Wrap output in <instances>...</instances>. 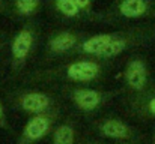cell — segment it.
Listing matches in <instances>:
<instances>
[{
  "mask_svg": "<svg viewBox=\"0 0 155 144\" xmlns=\"http://www.w3.org/2000/svg\"><path fill=\"white\" fill-rule=\"evenodd\" d=\"M74 2L78 6V9L81 11V14L87 18V21H91V23H103L104 24L103 12H95V9H94L95 0H74Z\"/></svg>",
  "mask_w": 155,
  "mask_h": 144,
  "instance_id": "cell-16",
  "label": "cell"
},
{
  "mask_svg": "<svg viewBox=\"0 0 155 144\" xmlns=\"http://www.w3.org/2000/svg\"><path fill=\"white\" fill-rule=\"evenodd\" d=\"M9 15L18 21L35 20L42 8V0H8Z\"/></svg>",
  "mask_w": 155,
  "mask_h": 144,
  "instance_id": "cell-13",
  "label": "cell"
},
{
  "mask_svg": "<svg viewBox=\"0 0 155 144\" xmlns=\"http://www.w3.org/2000/svg\"><path fill=\"white\" fill-rule=\"evenodd\" d=\"M0 15H9V3H8V0H0Z\"/></svg>",
  "mask_w": 155,
  "mask_h": 144,
  "instance_id": "cell-18",
  "label": "cell"
},
{
  "mask_svg": "<svg viewBox=\"0 0 155 144\" xmlns=\"http://www.w3.org/2000/svg\"><path fill=\"white\" fill-rule=\"evenodd\" d=\"M54 15L66 21H87L74 0H45Z\"/></svg>",
  "mask_w": 155,
  "mask_h": 144,
  "instance_id": "cell-14",
  "label": "cell"
},
{
  "mask_svg": "<svg viewBox=\"0 0 155 144\" xmlns=\"http://www.w3.org/2000/svg\"><path fill=\"white\" fill-rule=\"evenodd\" d=\"M155 42V24L131 26L120 30H114L111 42L97 57L98 60L110 62L120 54L140 47H148Z\"/></svg>",
  "mask_w": 155,
  "mask_h": 144,
  "instance_id": "cell-3",
  "label": "cell"
},
{
  "mask_svg": "<svg viewBox=\"0 0 155 144\" xmlns=\"http://www.w3.org/2000/svg\"><path fill=\"white\" fill-rule=\"evenodd\" d=\"M114 32H101V33H95V35H87L77 47L75 50L69 54V59H77V57H92L97 59L107 45L111 42Z\"/></svg>",
  "mask_w": 155,
  "mask_h": 144,
  "instance_id": "cell-11",
  "label": "cell"
},
{
  "mask_svg": "<svg viewBox=\"0 0 155 144\" xmlns=\"http://www.w3.org/2000/svg\"><path fill=\"white\" fill-rule=\"evenodd\" d=\"M122 84L128 96L145 93L152 86H155V81L151 75L149 63L143 56L134 54L127 60L122 72Z\"/></svg>",
  "mask_w": 155,
  "mask_h": 144,
  "instance_id": "cell-7",
  "label": "cell"
},
{
  "mask_svg": "<svg viewBox=\"0 0 155 144\" xmlns=\"http://www.w3.org/2000/svg\"><path fill=\"white\" fill-rule=\"evenodd\" d=\"M84 144H101V143H84Z\"/></svg>",
  "mask_w": 155,
  "mask_h": 144,
  "instance_id": "cell-20",
  "label": "cell"
},
{
  "mask_svg": "<svg viewBox=\"0 0 155 144\" xmlns=\"http://www.w3.org/2000/svg\"><path fill=\"white\" fill-rule=\"evenodd\" d=\"M59 117H60V108L50 113L32 116L21 129L18 144H35L44 140L48 134L54 131Z\"/></svg>",
  "mask_w": 155,
  "mask_h": 144,
  "instance_id": "cell-9",
  "label": "cell"
},
{
  "mask_svg": "<svg viewBox=\"0 0 155 144\" xmlns=\"http://www.w3.org/2000/svg\"><path fill=\"white\" fill-rule=\"evenodd\" d=\"M95 131L108 140H114V141H134L139 138L137 131L128 125L125 120L114 117V116H108V117H103L100 120H97L94 123Z\"/></svg>",
  "mask_w": 155,
  "mask_h": 144,
  "instance_id": "cell-10",
  "label": "cell"
},
{
  "mask_svg": "<svg viewBox=\"0 0 155 144\" xmlns=\"http://www.w3.org/2000/svg\"><path fill=\"white\" fill-rule=\"evenodd\" d=\"M0 129H9L8 120H6V114H5V107H3V101L0 96Z\"/></svg>",
  "mask_w": 155,
  "mask_h": 144,
  "instance_id": "cell-17",
  "label": "cell"
},
{
  "mask_svg": "<svg viewBox=\"0 0 155 144\" xmlns=\"http://www.w3.org/2000/svg\"><path fill=\"white\" fill-rule=\"evenodd\" d=\"M77 129L71 120L57 125L51 134V144H75Z\"/></svg>",
  "mask_w": 155,
  "mask_h": 144,
  "instance_id": "cell-15",
  "label": "cell"
},
{
  "mask_svg": "<svg viewBox=\"0 0 155 144\" xmlns=\"http://www.w3.org/2000/svg\"><path fill=\"white\" fill-rule=\"evenodd\" d=\"M152 144H155V138H154V141H152Z\"/></svg>",
  "mask_w": 155,
  "mask_h": 144,
  "instance_id": "cell-21",
  "label": "cell"
},
{
  "mask_svg": "<svg viewBox=\"0 0 155 144\" xmlns=\"http://www.w3.org/2000/svg\"><path fill=\"white\" fill-rule=\"evenodd\" d=\"M117 93V90H103L86 84H65L62 89V95L81 114H94L100 111Z\"/></svg>",
  "mask_w": 155,
  "mask_h": 144,
  "instance_id": "cell-5",
  "label": "cell"
},
{
  "mask_svg": "<svg viewBox=\"0 0 155 144\" xmlns=\"http://www.w3.org/2000/svg\"><path fill=\"white\" fill-rule=\"evenodd\" d=\"M120 144H124V143H120ZM127 144H128V143H127Z\"/></svg>",
  "mask_w": 155,
  "mask_h": 144,
  "instance_id": "cell-22",
  "label": "cell"
},
{
  "mask_svg": "<svg viewBox=\"0 0 155 144\" xmlns=\"http://www.w3.org/2000/svg\"><path fill=\"white\" fill-rule=\"evenodd\" d=\"M41 26L36 20L24 21L12 35L9 42V69L11 77H18L35 56L39 44Z\"/></svg>",
  "mask_w": 155,
  "mask_h": 144,
  "instance_id": "cell-2",
  "label": "cell"
},
{
  "mask_svg": "<svg viewBox=\"0 0 155 144\" xmlns=\"http://www.w3.org/2000/svg\"><path fill=\"white\" fill-rule=\"evenodd\" d=\"M107 74V62L92 57L69 59L60 65L36 69L24 77L27 84L63 83V84H94L100 83Z\"/></svg>",
  "mask_w": 155,
  "mask_h": 144,
  "instance_id": "cell-1",
  "label": "cell"
},
{
  "mask_svg": "<svg viewBox=\"0 0 155 144\" xmlns=\"http://www.w3.org/2000/svg\"><path fill=\"white\" fill-rule=\"evenodd\" d=\"M9 105L27 116H38L59 108L56 96L39 89H17L6 93Z\"/></svg>",
  "mask_w": 155,
  "mask_h": 144,
  "instance_id": "cell-4",
  "label": "cell"
},
{
  "mask_svg": "<svg viewBox=\"0 0 155 144\" xmlns=\"http://www.w3.org/2000/svg\"><path fill=\"white\" fill-rule=\"evenodd\" d=\"M128 111L139 119H155V86L140 95H127Z\"/></svg>",
  "mask_w": 155,
  "mask_h": 144,
  "instance_id": "cell-12",
  "label": "cell"
},
{
  "mask_svg": "<svg viewBox=\"0 0 155 144\" xmlns=\"http://www.w3.org/2000/svg\"><path fill=\"white\" fill-rule=\"evenodd\" d=\"M5 44H6V38H5V33H3V32H0V53L3 51V48H5Z\"/></svg>",
  "mask_w": 155,
  "mask_h": 144,
  "instance_id": "cell-19",
  "label": "cell"
},
{
  "mask_svg": "<svg viewBox=\"0 0 155 144\" xmlns=\"http://www.w3.org/2000/svg\"><path fill=\"white\" fill-rule=\"evenodd\" d=\"M86 38L84 32H80L77 29H59L48 35L45 47H44V56L42 63H47L54 59H68L69 54L75 50V47Z\"/></svg>",
  "mask_w": 155,
  "mask_h": 144,
  "instance_id": "cell-8",
  "label": "cell"
},
{
  "mask_svg": "<svg viewBox=\"0 0 155 144\" xmlns=\"http://www.w3.org/2000/svg\"><path fill=\"white\" fill-rule=\"evenodd\" d=\"M104 24L155 18V0H114L103 11Z\"/></svg>",
  "mask_w": 155,
  "mask_h": 144,
  "instance_id": "cell-6",
  "label": "cell"
}]
</instances>
